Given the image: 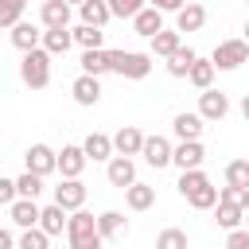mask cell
Listing matches in <instances>:
<instances>
[{
    "label": "cell",
    "mask_w": 249,
    "mask_h": 249,
    "mask_svg": "<svg viewBox=\"0 0 249 249\" xmlns=\"http://www.w3.org/2000/svg\"><path fill=\"white\" fill-rule=\"evenodd\" d=\"M187 0H148V8H156V12H179Z\"/></svg>",
    "instance_id": "43"
},
{
    "label": "cell",
    "mask_w": 249,
    "mask_h": 249,
    "mask_svg": "<svg viewBox=\"0 0 249 249\" xmlns=\"http://www.w3.org/2000/svg\"><path fill=\"white\" fill-rule=\"evenodd\" d=\"M23 8H27V0H0V27L12 31L23 19Z\"/></svg>",
    "instance_id": "34"
},
{
    "label": "cell",
    "mask_w": 249,
    "mask_h": 249,
    "mask_svg": "<svg viewBox=\"0 0 249 249\" xmlns=\"http://www.w3.org/2000/svg\"><path fill=\"white\" fill-rule=\"evenodd\" d=\"M39 23H43L47 31L70 27V4H66V0H47V4H39Z\"/></svg>",
    "instance_id": "11"
},
{
    "label": "cell",
    "mask_w": 249,
    "mask_h": 249,
    "mask_svg": "<svg viewBox=\"0 0 249 249\" xmlns=\"http://www.w3.org/2000/svg\"><path fill=\"white\" fill-rule=\"evenodd\" d=\"M109 70L121 74V78L140 82V78L152 74V54H144V51H109Z\"/></svg>",
    "instance_id": "2"
},
{
    "label": "cell",
    "mask_w": 249,
    "mask_h": 249,
    "mask_svg": "<svg viewBox=\"0 0 249 249\" xmlns=\"http://www.w3.org/2000/svg\"><path fill=\"white\" fill-rule=\"evenodd\" d=\"M82 152H86V160H113V136L89 132V136L82 140Z\"/></svg>",
    "instance_id": "22"
},
{
    "label": "cell",
    "mask_w": 249,
    "mask_h": 249,
    "mask_svg": "<svg viewBox=\"0 0 249 249\" xmlns=\"http://www.w3.org/2000/svg\"><path fill=\"white\" fill-rule=\"evenodd\" d=\"M39 43H43V31H39L35 23L19 19V23L12 27V47H16V51H23V54H27V51H35Z\"/></svg>",
    "instance_id": "18"
},
{
    "label": "cell",
    "mask_w": 249,
    "mask_h": 249,
    "mask_svg": "<svg viewBox=\"0 0 249 249\" xmlns=\"http://www.w3.org/2000/svg\"><path fill=\"white\" fill-rule=\"evenodd\" d=\"M140 148H144V132L136 128V124H124V128H117V136H113V156H140Z\"/></svg>",
    "instance_id": "9"
},
{
    "label": "cell",
    "mask_w": 249,
    "mask_h": 249,
    "mask_svg": "<svg viewBox=\"0 0 249 249\" xmlns=\"http://www.w3.org/2000/svg\"><path fill=\"white\" fill-rule=\"evenodd\" d=\"M0 249H16V237L8 230H0Z\"/></svg>",
    "instance_id": "44"
},
{
    "label": "cell",
    "mask_w": 249,
    "mask_h": 249,
    "mask_svg": "<svg viewBox=\"0 0 249 249\" xmlns=\"http://www.w3.org/2000/svg\"><path fill=\"white\" fill-rule=\"evenodd\" d=\"M19 78H23L27 89H47V86H51V54H47L43 47L27 51L23 62H19Z\"/></svg>",
    "instance_id": "3"
},
{
    "label": "cell",
    "mask_w": 249,
    "mask_h": 249,
    "mask_svg": "<svg viewBox=\"0 0 249 249\" xmlns=\"http://www.w3.org/2000/svg\"><path fill=\"white\" fill-rule=\"evenodd\" d=\"M241 117H245V121H249V93H245V97H241Z\"/></svg>",
    "instance_id": "45"
},
{
    "label": "cell",
    "mask_w": 249,
    "mask_h": 249,
    "mask_svg": "<svg viewBox=\"0 0 249 249\" xmlns=\"http://www.w3.org/2000/svg\"><path fill=\"white\" fill-rule=\"evenodd\" d=\"M206 23V8L202 4H183L175 12V31H198Z\"/></svg>",
    "instance_id": "21"
},
{
    "label": "cell",
    "mask_w": 249,
    "mask_h": 249,
    "mask_svg": "<svg viewBox=\"0 0 249 249\" xmlns=\"http://www.w3.org/2000/svg\"><path fill=\"white\" fill-rule=\"evenodd\" d=\"M66 4H82V0H66Z\"/></svg>",
    "instance_id": "48"
},
{
    "label": "cell",
    "mask_w": 249,
    "mask_h": 249,
    "mask_svg": "<svg viewBox=\"0 0 249 249\" xmlns=\"http://www.w3.org/2000/svg\"><path fill=\"white\" fill-rule=\"evenodd\" d=\"M156 249H187V230H179V226H167V230H160V237H156Z\"/></svg>",
    "instance_id": "36"
},
{
    "label": "cell",
    "mask_w": 249,
    "mask_h": 249,
    "mask_svg": "<svg viewBox=\"0 0 249 249\" xmlns=\"http://www.w3.org/2000/svg\"><path fill=\"white\" fill-rule=\"evenodd\" d=\"M16 249H51V237H47V233L35 226V230H23V233H19Z\"/></svg>",
    "instance_id": "39"
},
{
    "label": "cell",
    "mask_w": 249,
    "mask_h": 249,
    "mask_svg": "<svg viewBox=\"0 0 249 249\" xmlns=\"http://www.w3.org/2000/svg\"><path fill=\"white\" fill-rule=\"evenodd\" d=\"M195 58H198V54H195L191 47H179V51L167 58V74H171V78H187V70H191Z\"/></svg>",
    "instance_id": "31"
},
{
    "label": "cell",
    "mask_w": 249,
    "mask_h": 249,
    "mask_svg": "<svg viewBox=\"0 0 249 249\" xmlns=\"http://www.w3.org/2000/svg\"><path fill=\"white\" fill-rule=\"evenodd\" d=\"M82 74H89V78L109 74V51L105 47L101 51H82Z\"/></svg>",
    "instance_id": "26"
},
{
    "label": "cell",
    "mask_w": 249,
    "mask_h": 249,
    "mask_svg": "<svg viewBox=\"0 0 249 249\" xmlns=\"http://www.w3.org/2000/svg\"><path fill=\"white\" fill-rule=\"evenodd\" d=\"M70 43H74V35H70V27H54V31H43V51L54 58V54H66L70 51Z\"/></svg>",
    "instance_id": "25"
},
{
    "label": "cell",
    "mask_w": 249,
    "mask_h": 249,
    "mask_svg": "<svg viewBox=\"0 0 249 249\" xmlns=\"http://www.w3.org/2000/svg\"><path fill=\"white\" fill-rule=\"evenodd\" d=\"M210 62H214V70H237V66L249 62V43L245 39H226V43L214 47Z\"/></svg>",
    "instance_id": "4"
},
{
    "label": "cell",
    "mask_w": 249,
    "mask_h": 249,
    "mask_svg": "<svg viewBox=\"0 0 249 249\" xmlns=\"http://www.w3.org/2000/svg\"><path fill=\"white\" fill-rule=\"evenodd\" d=\"M140 156H144L148 167H167V163H171V140H167V136H144Z\"/></svg>",
    "instance_id": "10"
},
{
    "label": "cell",
    "mask_w": 249,
    "mask_h": 249,
    "mask_svg": "<svg viewBox=\"0 0 249 249\" xmlns=\"http://www.w3.org/2000/svg\"><path fill=\"white\" fill-rule=\"evenodd\" d=\"M39 195H43V179L31 175V171H23L16 179V198H39Z\"/></svg>",
    "instance_id": "35"
},
{
    "label": "cell",
    "mask_w": 249,
    "mask_h": 249,
    "mask_svg": "<svg viewBox=\"0 0 249 249\" xmlns=\"http://www.w3.org/2000/svg\"><path fill=\"white\" fill-rule=\"evenodd\" d=\"M78 16H82V23H86V27H105V23L113 19L105 0H82V4H78Z\"/></svg>",
    "instance_id": "20"
},
{
    "label": "cell",
    "mask_w": 249,
    "mask_h": 249,
    "mask_svg": "<svg viewBox=\"0 0 249 249\" xmlns=\"http://www.w3.org/2000/svg\"><path fill=\"white\" fill-rule=\"evenodd\" d=\"M39 230H43L47 237H58V233L66 230V210H62V206H54V202H51V206H43V210H39Z\"/></svg>",
    "instance_id": "24"
},
{
    "label": "cell",
    "mask_w": 249,
    "mask_h": 249,
    "mask_svg": "<svg viewBox=\"0 0 249 249\" xmlns=\"http://www.w3.org/2000/svg\"><path fill=\"white\" fill-rule=\"evenodd\" d=\"M8 218H12L19 230H35V226H39V202H35V198H16V202L8 206Z\"/></svg>",
    "instance_id": "15"
},
{
    "label": "cell",
    "mask_w": 249,
    "mask_h": 249,
    "mask_svg": "<svg viewBox=\"0 0 249 249\" xmlns=\"http://www.w3.org/2000/svg\"><path fill=\"white\" fill-rule=\"evenodd\" d=\"M132 31L136 35H144V39H152V35H160L163 31V12H156V8H140L136 16H132Z\"/></svg>",
    "instance_id": "16"
},
{
    "label": "cell",
    "mask_w": 249,
    "mask_h": 249,
    "mask_svg": "<svg viewBox=\"0 0 249 249\" xmlns=\"http://www.w3.org/2000/svg\"><path fill=\"white\" fill-rule=\"evenodd\" d=\"M245 230H249V210H245Z\"/></svg>",
    "instance_id": "47"
},
{
    "label": "cell",
    "mask_w": 249,
    "mask_h": 249,
    "mask_svg": "<svg viewBox=\"0 0 249 249\" xmlns=\"http://www.w3.org/2000/svg\"><path fill=\"white\" fill-rule=\"evenodd\" d=\"M245 43H249V23H245Z\"/></svg>",
    "instance_id": "46"
},
{
    "label": "cell",
    "mask_w": 249,
    "mask_h": 249,
    "mask_svg": "<svg viewBox=\"0 0 249 249\" xmlns=\"http://www.w3.org/2000/svg\"><path fill=\"white\" fill-rule=\"evenodd\" d=\"M12 202H16V179L0 175V206H12Z\"/></svg>",
    "instance_id": "42"
},
{
    "label": "cell",
    "mask_w": 249,
    "mask_h": 249,
    "mask_svg": "<svg viewBox=\"0 0 249 249\" xmlns=\"http://www.w3.org/2000/svg\"><path fill=\"white\" fill-rule=\"evenodd\" d=\"M66 241L70 249H101V233H97V218L89 210H74L66 218Z\"/></svg>",
    "instance_id": "1"
},
{
    "label": "cell",
    "mask_w": 249,
    "mask_h": 249,
    "mask_svg": "<svg viewBox=\"0 0 249 249\" xmlns=\"http://www.w3.org/2000/svg\"><path fill=\"white\" fill-rule=\"evenodd\" d=\"M27 171L39 175V179L54 175V171H58V152H54L51 144H31V148H27Z\"/></svg>",
    "instance_id": "5"
},
{
    "label": "cell",
    "mask_w": 249,
    "mask_h": 249,
    "mask_svg": "<svg viewBox=\"0 0 249 249\" xmlns=\"http://www.w3.org/2000/svg\"><path fill=\"white\" fill-rule=\"evenodd\" d=\"M86 163H89V160H86L82 144H66V148L58 152V171H62V179H78Z\"/></svg>",
    "instance_id": "13"
},
{
    "label": "cell",
    "mask_w": 249,
    "mask_h": 249,
    "mask_svg": "<svg viewBox=\"0 0 249 249\" xmlns=\"http://www.w3.org/2000/svg\"><path fill=\"white\" fill-rule=\"evenodd\" d=\"M214 222L230 233V230H241V222H245V210H237V206H230V202H218L214 206Z\"/></svg>",
    "instance_id": "29"
},
{
    "label": "cell",
    "mask_w": 249,
    "mask_h": 249,
    "mask_svg": "<svg viewBox=\"0 0 249 249\" xmlns=\"http://www.w3.org/2000/svg\"><path fill=\"white\" fill-rule=\"evenodd\" d=\"M230 113V97L222 89H202L198 93V117L202 121H222Z\"/></svg>",
    "instance_id": "8"
},
{
    "label": "cell",
    "mask_w": 249,
    "mask_h": 249,
    "mask_svg": "<svg viewBox=\"0 0 249 249\" xmlns=\"http://www.w3.org/2000/svg\"><path fill=\"white\" fill-rule=\"evenodd\" d=\"M210 179H206V171L202 167H195V171H179V195L187 198L191 191H198V187H206Z\"/></svg>",
    "instance_id": "37"
},
{
    "label": "cell",
    "mask_w": 249,
    "mask_h": 249,
    "mask_svg": "<svg viewBox=\"0 0 249 249\" xmlns=\"http://www.w3.org/2000/svg\"><path fill=\"white\" fill-rule=\"evenodd\" d=\"M171 128H175V136H179V140H198V136H202V128H206V121H202L198 113H175Z\"/></svg>",
    "instance_id": "19"
},
{
    "label": "cell",
    "mask_w": 249,
    "mask_h": 249,
    "mask_svg": "<svg viewBox=\"0 0 249 249\" xmlns=\"http://www.w3.org/2000/svg\"><path fill=\"white\" fill-rule=\"evenodd\" d=\"M187 82H191L195 89H210V82H214V62H210V58H195L191 70H187Z\"/></svg>",
    "instance_id": "27"
},
{
    "label": "cell",
    "mask_w": 249,
    "mask_h": 249,
    "mask_svg": "<svg viewBox=\"0 0 249 249\" xmlns=\"http://www.w3.org/2000/svg\"><path fill=\"white\" fill-rule=\"evenodd\" d=\"M105 175H109V183H113V187H121V191H124V187H132V183H136V163H132L128 156H113V160H109V167H105Z\"/></svg>",
    "instance_id": "14"
},
{
    "label": "cell",
    "mask_w": 249,
    "mask_h": 249,
    "mask_svg": "<svg viewBox=\"0 0 249 249\" xmlns=\"http://www.w3.org/2000/svg\"><path fill=\"white\" fill-rule=\"evenodd\" d=\"M226 249H249V230L241 226V230H230L226 233Z\"/></svg>",
    "instance_id": "41"
},
{
    "label": "cell",
    "mask_w": 249,
    "mask_h": 249,
    "mask_svg": "<svg viewBox=\"0 0 249 249\" xmlns=\"http://www.w3.org/2000/svg\"><path fill=\"white\" fill-rule=\"evenodd\" d=\"M187 202H191L195 210H214V206H218V187H214V183H206V187L191 191V195H187Z\"/></svg>",
    "instance_id": "32"
},
{
    "label": "cell",
    "mask_w": 249,
    "mask_h": 249,
    "mask_svg": "<svg viewBox=\"0 0 249 249\" xmlns=\"http://www.w3.org/2000/svg\"><path fill=\"white\" fill-rule=\"evenodd\" d=\"M245 4H249V0H245Z\"/></svg>",
    "instance_id": "50"
},
{
    "label": "cell",
    "mask_w": 249,
    "mask_h": 249,
    "mask_svg": "<svg viewBox=\"0 0 249 249\" xmlns=\"http://www.w3.org/2000/svg\"><path fill=\"white\" fill-rule=\"evenodd\" d=\"M202 160H206L202 140H179V144L171 148V163H175L179 171H195V167H202Z\"/></svg>",
    "instance_id": "7"
},
{
    "label": "cell",
    "mask_w": 249,
    "mask_h": 249,
    "mask_svg": "<svg viewBox=\"0 0 249 249\" xmlns=\"http://www.w3.org/2000/svg\"><path fill=\"white\" fill-rule=\"evenodd\" d=\"M226 187H245L249 191V160H230L226 163Z\"/></svg>",
    "instance_id": "33"
},
{
    "label": "cell",
    "mask_w": 249,
    "mask_h": 249,
    "mask_svg": "<svg viewBox=\"0 0 249 249\" xmlns=\"http://www.w3.org/2000/svg\"><path fill=\"white\" fill-rule=\"evenodd\" d=\"M124 202H128V210H152V202H156V187H148V183H132V187H124Z\"/></svg>",
    "instance_id": "23"
},
{
    "label": "cell",
    "mask_w": 249,
    "mask_h": 249,
    "mask_svg": "<svg viewBox=\"0 0 249 249\" xmlns=\"http://www.w3.org/2000/svg\"><path fill=\"white\" fill-rule=\"evenodd\" d=\"M97 233H101V241L124 237V233H128V218H124L121 210H105V214H97Z\"/></svg>",
    "instance_id": "17"
},
{
    "label": "cell",
    "mask_w": 249,
    "mask_h": 249,
    "mask_svg": "<svg viewBox=\"0 0 249 249\" xmlns=\"http://www.w3.org/2000/svg\"><path fill=\"white\" fill-rule=\"evenodd\" d=\"M105 4H109V16L113 19H132L144 8V0H105Z\"/></svg>",
    "instance_id": "40"
},
{
    "label": "cell",
    "mask_w": 249,
    "mask_h": 249,
    "mask_svg": "<svg viewBox=\"0 0 249 249\" xmlns=\"http://www.w3.org/2000/svg\"><path fill=\"white\" fill-rule=\"evenodd\" d=\"M218 202H230L237 210H249V191L245 187H218Z\"/></svg>",
    "instance_id": "38"
},
{
    "label": "cell",
    "mask_w": 249,
    "mask_h": 249,
    "mask_svg": "<svg viewBox=\"0 0 249 249\" xmlns=\"http://www.w3.org/2000/svg\"><path fill=\"white\" fill-rule=\"evenodd\" d=\"M39 4H47V0H39Z\"/></svg>",
    "instance_id": "49"
},
{
    "label": "cell",
    "mask_w": 249,
    "mask_h": 249,
    "mask_svg": "<svg viewBox=\"0 0 249 249\" xmlns=\"http://www.w3.org/2000/svg\"><path fill=\"white\" fill-rule=\"evenodd\" d=\"M70 35H74V43H78L82 51H101V43H105V31H101V27H86V23L74 27Z\"/></svg>",
    "instance_id": "30"
},
{
    "label": "cell",
    "mask_w": 249,
    "mask_h": 249,
    "mask_svg": "<svg viewBox=\"0 0 249 249\" xmlns=\"http://www.w3.org/2000/svg\"><path fill=\"white\" fill-rule=\"evenodd\" d=\"M183 47V39H179V31H160V35H152V54H160V58H171L175 51Z\"/></svg>",
    "instance_id": "28"
},
{
    "label": "cell",
    "mask_w": 249,
    "mask_h": 249,
    "mask_svg": "<svg viewBox=\"0 0 249 249\" xmlns=\"http://www.w3.org/2000/svg\"><path fill=\"white\" fill-rule=\"evenodd\" d=\"M54 206H62L66 214L82 210V206H86V183H82V179H62V183L54 187Z\"/></svg>",
    "instance_id": "6"
},
{
    "label": "cell",
    "mask_w": 249,
    "mask_h": 249,
    "mask_svg": "<svg viewBox=\"0 0 249 249\" xmlns=\"http://www.w3.org/2000/svg\"><path fill=\"white\" fill-rule=\"evenodd\" d=\"M70 93H74V101H78V105H86V109H89V105H97V101H101V82H97V78H89V74H78V78L70 82Z\"/></svg>",
    "instance_id": "12"
}]
</instances>
